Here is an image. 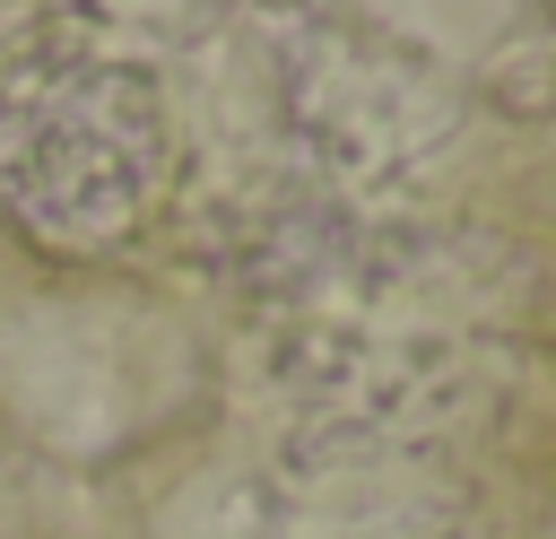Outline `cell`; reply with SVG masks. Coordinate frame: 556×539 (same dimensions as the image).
<instances>
[{
	"instance_id": "1",
	"label": "cell",
	"mask_w": 556,
	"mask_h": 539,
	"mask_svg": "<svg viewBox=\"0 0 556 539\" xmlns=\"http://www.w3.org/2000/svg\"><path fill=\"white\" fill-rule=\"evenodd\" d=\"M70 183L61 235L52 243H113L148 191H156V96L130 70H61L52 87L17 78L0 96V191L17 200V217L35 226L52 209V191Z\"/></svg>"
}]
</instances>
